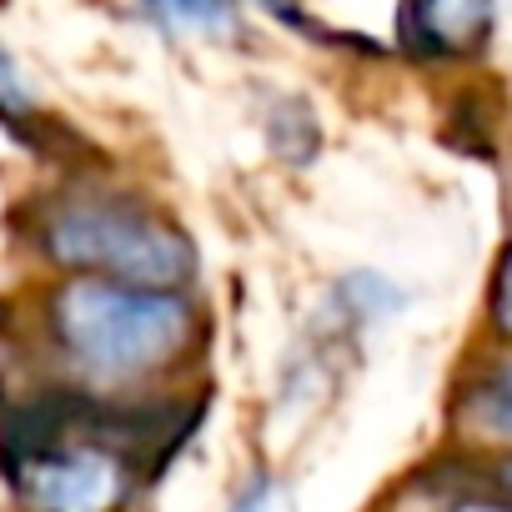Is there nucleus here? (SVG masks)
<instances>
[{
	"instance_id": "1",
	"label": "nucleus",
	"mask_w": 512,
	"mask_h": 512,
	"mask_svg": "<svg viewBox=\"0 0 512 512\" xmlns=\"http://www.w3.org/2000/svg\"><path fill=\"white\" fill-rule=\"evenodd\" d=\"M46 332L56 352L101 387H131L166 372L196 337V312L181 292L66 277L46 297Z\"/></svg>"
},
{
	"instance_id": "2",
	"label": "nucleus",
	"mask_w": 512,
	"mask_h": 512,
	"mask_svg": "<svg viewBox=\"0 0 512 512\" xmlns=\"http://www.w3.org/2000/svg\"><path fill=\"white\" fill-rule=\"evenodd\" d=\"M41 251L71 277H106L156 292H181L196 277L191 236L146 201L111 191H71L41 211Z\"/></svg>"
},
{
	"instance_id": "3",
	"label": "nucleus",
	"mask_w": 512,
	"mask_h": 512,
	"mask_svg": "<svg viewBox=\"0 0 512 512\" xmlns=\"http://www.w3.org/2000/svg\"><path fill=\"white\" fill-rule=\"evenodd\" d=\"M26 512H121L131 497V457L91 432L6 457Z\"/></svg>"
},
{
	"instance_id": "4",
	"label": "nucleus",
	"mask_w": 512,
	"mask_h": 512,
	"mask_svg": "<svg viewBox=\"0 0 512 512\" xmlns=\"http://www.w3.org/2000/svg\"><path fill=\"white\" fill-rule=\"evenodd\" d=\"M492 26V0H407L402 36L417 41L422 56H467L482 46Z\"/></svg>"
},
{
	"instance_id": "5",
	"label": "nucleus",
	"mask_w": 512,
	"mask_h": 512,
	"mask_svg": "<svg viewBox=\"0 0 512 512\" xmlns=\"http://www.w3.org/2000/svg\"><path fill=\"white\" fill-rule=\"evenodd\" d=\"M141 16L156 21L161 31H236V0H141Z\"/></svg>"
},
{
	"instance_id": "6",
	"label": "nucleus",
	"mask_w": 512,
	"mask_h": 512,
	"mask_svg": "<svg viewBox=\"0 0 512 512\" xmlns=\"http://www.w3.org/2000/svg\"><path fill=\"white\" fill-rule=\"evenodd\" d=\"M472 422L487 437L512 442V362H497L472 382Z\"/></svg>"
},
{
	"instance_id": "7",
	"label": "nucleus",
	"mask_w": 512,
	"mask_h": 512,
	"mask_svg": "<svg viewBox=\"0 0 512 512\" xmlns=\"http://www.w3.org/2000/svg\"><path fill=\"white\" fill-rule=\"evenodd\" d=\"M272 141H277V151L292 166H302L317 151V116H312V106L307 101H282L272 111Z\"/></svg>"
},
{
	"instance_id": "8",
	"label": "nucleus",
	"mask_w": 512,
	"mask_h": 512,
	"mask_svg": "<svg viewBox=\"0 0 512 512\" xmlns=\"http://www.w3.org/2000/svg\"><path fill=\"white\" fill-rule=\"evenodd\" d=\"M337 297H342V307H347L357 322H367V317H382V312H397V307H402V292H397V287H387V282H382V277H372V272L342 277Z\"/></svg>"
},
{
	"instance_id": "9",
	"label": "nucleus",
	"mask_w": 512,
	"mask_h": 512,
	"mask_svg": "<svg viewBox=\"0 0 512 512\" xmlns=\"http://www.w3.org/2000/svg\"><path fill=\"white\" fill-rule=\"evenodd\" d=\"M26 116H36L31 81H26V71L16 66V56L0 46V126H16V121H26Z\"/></svg>"
},
{
	"instance_id": "10",
	"label": "nucleus",
	"mask_w": 512,
	"mask_h": 512,
	"mask_svg": "<svg viewBox=\"0 0 512 512\" xmlns=\"http://www.w3.org/2000/svg\"><path fill=\"white\" fill-rule=\"evenodd\" d=\"M226 512H287V492H282V482H277V477L256 472V477L231 497V507H226Z\"/></svg>"
},
{
	"instance_id": "11",
	"label": "nucleus",
	"mask_w": 512,
	"mask_h": 512,
	"mask_svg": "<svg viewBox=\"0 0 512 512\" xmlns=\"http://www.w3.org/2000/svg\"><path fill=\"white\" fill-rule=\"evenodd\" d=\"M492 327L502 337H512V246L497 267V282H492Z\"/></svg>"
},
{
	"instance_id": "12",
	"label": "nucleus",
	"mask_w": 512,
	"mask_h": 512,
	"mask_svg": "<svg viewBox=\"0 0 512 512\" xmlns=\"http://www.w3.org/2000/svg\"><path fill=\"white\" fill-rule=\"evenodd\" d=\"M452 512H512V502L507 497H462Z\"/></svg>"
},
{
	"instance_id": "13",
	"label": "nucleus",
	"mask_w": 512,
	"mask_h": 512,
	"mask_svg": "<svg viewBox=\"0 0 512 512\" xmlns=\"http://www.w3.org/2000/svg\"><path fill=\"white\" fill-rule=\"evenodd\" d=\"M497 477H502V487H507V492H512V457H507V462H502V467H497Z\"/></svg>"
}]
</instances>
